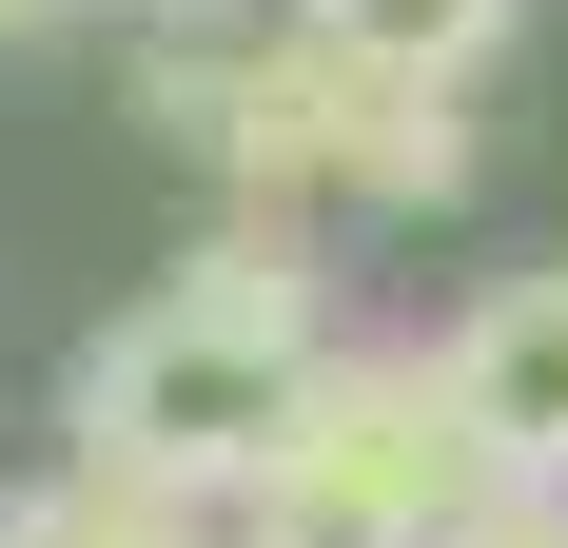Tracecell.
<instances>
[{"label":"cell","mask_w":568,"mask_h":548,"mask_svg":"<svg viewBox=\"0 0 568 548\" xmlns=\"http://www.w3.org/2000/svg\"><path fill=\"white\" fill-rule=\"evenodd\" d=\"M334 353V274L294 216H216L196 255L138 294V314L59 373V470H99V490H158V509H255L294 450V392Z\"/></svg>","instance_id":"6da1fadb"},{"label":"cell","mask_w":568,"mask_h":548,"mask_svg":"<svg viewBox=\"0 0 568 548\" xmlns=\"http://www.w3.org/2000/svg\"><path fill=\"white\" fill-rule=\"evenodd\" d=\"M196 158L235 176V216H314V196L452 216L470 196V118H452V79H373V59H334L294 20V40H216V138Z\"/></svg>","instance_id":"7a4b0ae2"},{"label":"cell","mask_w":568,"mask_h":548,"mask_svg":"<svg viewBox=\"0 0 568 548\" xmlns=\"http://www.w3.org/2000/svg\"><path fill=\"white\" fill-rule=\"evenodd\" d=\"M275 470L334 490V509H373V529H412V548L452 529V509H490V450H470V412H452V353H412V333H334V353H314Z\"/></svg>","instance_id":"3957f363"},{"label":"cell","mask_w":568,"mask_h":548,"mask_svg":"<svg viewBox=\"0 0 568 548\" xmlns=\"http://www.w3.org/2000/svg\"><path fill=\"white\" fill-rule=\"evenodd\" d=\"M452 412L490 450V490H568V274H510L452 314Z\"/></svg>","instance_id":"277c9868"},{"label":"cell","mask_w":568,"mask_h":548,"mask_svg":"<svg viewBox=\"0 0 568 548\" xmlns=\"http://www.w3.org/2000/svg\"><path fill=\"white\" fill-rule=\"evenodd\" d=\"M334 59H373V79H470V59L510 40V0H294Z\"/></svg>","instance_id":"5b68a950"},{"label":"cell","mask_w":568,"mask_h":548,"mask_svg":"<svg viewBox=\"0 0 568 548\" xmlns=\"http://www.w3.org/2000/svg\"><path fill=\"white\" fill-rule=\"evenodd\" d=\"M0 548H216V529L158 490H99V470H40V490H0Z\"/></svg>","instance_id":"8992f818"},{"label":"cell","mask_w":568,"mask_h":548,"mask_svg":"<svg viewBox=\"0 0 568 548\" xmlns=\"http://www.w3.org/2000/svg\"><path fill=\"white\" fill-rule=\"evenodd\" d=\"M216 548H412V529H373V509H334V490H255V509H216Z\"/></svg>","instance_id":"52a82bcc"},{"label":"cell","mask_w":568,"mask_h":548,"mask_svg":"<svg viewBox=\"0 0 568 548\" xmlns=\"http://www.w3.org/2000/svg\"><path fill=\"white\" fill-rule=\"evenodd\" d=\"M432 548H568V490H490V509H452Z\"/></svg>","instance_id":"ba28073f"},{"label":"cell","mask_w":568,"mask_h":548,"mask_svg":"<svg viewBox=\"0 0 568 548\" xmlns=\"http://www.w3.org/2000/svg\"><path fill=\"white\" fill-rule=\"evenodd\" d=\"M138 20H158V40H196V20H235V0H138Z\"/></svg>","instance_id":"9c48e42d"},{"label":"cell","mask_w":568,"mask_h":548,"mask_svg":"<svg viewBox=\"0 0 568 548\" xmlns=\"http://www.w3.org/2000/svg\"><path fill=\"white\" fill-rule=\"evenodd\" d=\"M40 20H79V0H0V40H40Z\"/></svg>","instance_id":"30bf717a"}]
</instances>
